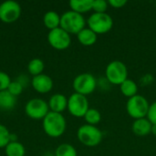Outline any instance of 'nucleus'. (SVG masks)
<instances>
[{"label": "nucleus", "instance_id": "393cba45", "mask_svg": "<svg viewBox=\"0 0 156 156\" xmlns=\"http://www.w3.org/2000/svg\"><path fill=\"white\" fill-rule=\"evenodd\" d=\"M108 5L109 4L105 0H93L92 10L94 13H106Z\"/></svg>", "mask_w": 156, "mask_h": 156}, {"label": "nucleus", "instance_id": "f03ea898", "mask_svg": "<svg viewBox=\"0 0 156 156\" xmlns=\"http://www.w3.org/2000/svg\"><path fill=\"white\" fill-rule=\"evenodd\" d=\"M87 20L83 15L69 10L60 16V27L70 34H79L86 27Z\"/></svg>", "mask_w": 156, "mask_h": 156}, {"label": "nucleus", "instance_id": "f257e3e1", "mask_svg": "<svg viewBox=\"0 0 156 156\" xmlns=\"http://www.w3.org/2000/svg\"><path fill=\"white\" fill-rule=\"evenodd\" d=\"M42 121L43 130L48 136L58 138L64 134L67 128V122L62 113L49 112Z\"/></svg>", "mask_w": 156, "mask_h": 156}, {"label": "nucleus", "instance_id": "c85d7f7f", "mask_svg": "<svg viewBox=\"0 0 156 156\" xmlns=\"http://www.w3.org/2000/svg\"><path fill=\"white\" fill-rule=\"evenodd\" d=\"M108 4L113 8H122L127 4V1L126 0H109Z\"/></svg>", "mask_w": 156, "mask_h": 156}, {"label": "nucleus", "instance_id": "9d476101", "mask_svg": "<svg viewBox=\"0 0 156 156\" xmlns=\"http://www.w3.org/2000/svg\"><path fill=\"white\" fill-rule=\"evenodd\" d=\"M21 5L13 0H6L0 4V20L5 24L16 22L21 16Z\"/></svg>", "mask_w": 156, "mask_h": 156}, {"label": "nucleus", "instance_id": "412c9836", "mask_svg": "<svg viewBox=\"0 0 156 156\" xmlns=\"http://www.w3.org/2000/svg\"><path fill=\"white\" fill-rule=\"evenodd\" d=\"M44 69H45V64L43 60L37 58L31 59L27 64V70L29 74H31L33 77L42 74Z\"/></svg>", "mask_w": 156, "mask_h": 156}, {"label": "nucleus", "instance_id": "dca6fc26", "mask_svg": "<svg viewBox=\"0 0 156 156\" xmlns=\"http://www.w3.org/2000/svg\"><path fill=\"white\" fill-rule=\"evenodd\" d=\"M16 104V97L13 96L7 90L0 91V110L11 111Z\"/></svg>", "mask_w": 156, "mask_h": 156}, {"label": "nucleus", "instance_id": "6e6552de", "mask_svg": "<svg viewBox=\"0 0 156 156\" xmlns=\"http://www.w3.org/2000/svg\"><path fill=\"white\" fill-rule=\"evenodd\" d=\"M49 112L48 102L40 98L31 99L25 105V113L32 120H43Z\"/></svg>", "mask_w": 156, "mask_h": 156}, {"label": "nucleus", "instance_id": "f8f14e48", "mask_svg": "<svg viewBox=\"0 0 156 156\" xmlns=\"http://www.w3.org/2000/svg\"><path fill=\"white\" fill-rule=\"evenodd\" d=\"M53 85L54 84L52 79L48 75L44 73L35 76L31 80L32 88L34 89V90H36L38 93H42V94L48 93L53 89Z\"/></svg>", "mask_w": 156, "mask_h": 156}, {"label": "nucleus", "instance_id": "aec40b11", "mask_svg": "<svg viewBox=\"0 0 156 156\" xmlns=\"http://www.w3.org/2000/svg\"><path fill=\"white\" fill-rule=\"evenodd\" d=\"M6 156H25L26 149L24 145L16 141H11L5 148Z\"/></svg>", "mask_w": 156, "mask_h": 156}, {"label": "nucleus", "instance_id": "a211bd4d", "mask_svg": "<svg viewBox=\"0 0 156 156\" xmlns=\"http://www.w3.org/2000/svg\"><path fill=\"white\" fill-rule=\"evenodd\" d=\"M44 26L49 29L53 30L60 27V16L56 11H48L43 16Z\"/></svg>", "mask_w": 156, "mask_h": 156}, {"label": "nucleus", "instance_id": "c756f323", "mask_svg": "<svg viewBox=\"0 0 156 156\" xmlns=\"http://www.w3.org/2000/svg\"><path fill=\"white\" fill-rule=\"evenodd\" d=\"M154 81V77L153 75L151 74H146V75H144L141 80H140V83L142 86H148L150 84H152Z\"/></svg>", "mask_w": 156, "mask_h": 156}, {"label": "nucleus", "instance_id": "4468645a", "mask_svg": "<svg viewBox=\"0 0 156 156\" xmlns=\"http://www.w3.org/2000/svg\"><path fill=\"white\" fill-rule=\"evenodd\" d=\"M153 124L147 118L134 120L132 124V132L137 136H146L151 133Z\"/></svg>", "mask_w": 156, "mask_h": 156}, {"label": "nucleus", "instance_id": "2eb2a0df", "mask_svg": "<svg viewBox=\"0 0 156 156\" xmlns=\"http://www.w3.org/2000/svg\"><path fill=\"white\" fill-rule=\"evenodd\" d=\"M77 38L82 46L90 47L97 42L98 35L89 27H85L79 34H77Z\"/></svg>", "mask_w": 156, "mask_h": 156}, {"label": "nucleus", "instance_id": "4be33fe9", "mask_svg": "<svg viewBox=\"0 0 156 156\" xmlns=\"http://www.w3.org/2000/svg\"><path fill=\"white\" fill-rule=\"evenodd\" d=\"M83 118L87 122V124L97 126V124H99L101 121V114L97 109L90 108Z\"/></svg>", "mask_w": 156, "mask_h": 156}, {"label": "nucleus", "instance_id": "7c9ffc66", "mask_svg": "<svg viewBox=\"0 0 156 156\" xmlns=\"http://www.w3.org/2000/svg\"><path fill=\"white\" fill-rule=\"evenodd\" d=\"M151 133H152V134H154V136H156V125H153V126H152Z\"/></svg>", "mask_w": 156, "mask_h": 156}, {"label": "nucleus", "instance_id": "6ab92c4d", "mask_svg": "<svg viewBox=\"0 0 156 156\" xmlns=\"http://www.w3.org/2000/svg\"><path fill=\"white\" fill-rule=\"evenodd\" d=\"M120 90L124 97L130 99L138 94V85L134 80L127 79L120 85Z\"/></svg>", "mask_w": 156, "mask_h": 156}, {"label": "nucleus", "instance_id": "ddd939ff", "mask_svg": "<svg viewBox=\"0 0 156 156\" xmlns=\"http://www.w3.org/2000/svg\"><path fill=\"white\" fill-rule=\"evenodd\" d=\"M48 104L50 112L62 113L68 108V98L64 94L56 93L49 98Z\"/></svg>", "mask_w": 156, "mask_h": 156}, {"label": "nucleus", "instance_id": "f3484780", "mask_svg": "<svg viewBox=\"0 0 156 156\" xmlns=\"http://www.w3.org/2000/svg\"><path fill=\"white\" fill-rule=\"evenodd\" d=\"M93 0H70L69 5L70 10L83 15L90 10H92Z\"/></svg>", "mask_w": 156, "mask_h": 156}, {"label": "nucleus", "instance_id": "a878e982", "mask_svg": "<svg viewBox=\"0 0 156 156\" xmlns=\"http://www.w3.org/2000/svg\"><path fill=\"white\" fill-rule=\"evenodd\" d=\"M23 90H24L23 85L20 82H18L17 80L11 81L7 88V90L15 97H17L18 95H20L22 93Z\"/></svg>", "mask_w": 156, "mask_h": 156}, {"label": "nucleus", "instance_id": "7ed1b4c3", "mask_svg": "<svg viewBox=\"0 0 156 156\" xmlns=\"http://www.w3.org/2000/svg\"><path fill=\"white\" fill-rule=\"evenodd\" d=\"M77 137L80 144L87 147H96L102 141V132L97 126L84 124L77 131Z\"/></svg>", "mask_w": 156, "mask_h": 156}, {"label": "nucleus", "instance_id": "20e7f679", "mask_svg": "<svg viewBox=\"0 0 156 156\" xmlns=\"http://www.w3.org/2000/svg\"><path fill=\"white\" fill-rule=\"evenodd\" d=\"M90 29L97 35L106 34L113 27V19L108 13H92L87 19Z\"/></svg>", "mask_w": 156, "mask_h": 156}, {"label": "nucleus", "instance_id": "39448f33", "mask_svg": "<svg viewBox=\"0 0 156 156\" xmlns=\"http://www.w3.org/2000/svg\"><path fill=\"white\" fill-rule=\"evenodd\" d=\"M149 108L150 103L147 99L139 94L128 99L126 103L127 113L133 120L146 118Z\"/></svg>", "mask_w": 156, "mask_h": 156}, {"label": "nucleus", "instance_id": "5701e85b", "mask_svg": "<svg viewBox=\"0 0 156 156\" xmlns=\"http://www.w3.org/2000/svg\"><path fill=\"white\" fill-rule=\"evenodd\" d=\"M77 150L69 144H61L55 151V156H77Z\"/></svg>", "mask_w": 156, "mask_h": 156}, {"label": "nucleus", "instance_id": "0eeeda50", "mask_svg": "<svg viewBox=\"0 0 156 156\" xmlns=\"http://www.w3.org/2000/svg\"><path fill=\"white\" fill-rule=\"evenodd\" d=\"M97 86V79L89 72L77 75L72 81L74 91L84 96L91 94L96 90Z\"/></svg>", "mask_w": 156, "mask_h": 156}, {"label": "nucleus", "instance_id": "bb28decb", "mask_svg": "<svg viewBox=\"0 0 156 156\" xmlns=\"http://www.w3.org/2000/svg\"><path fill=\"white\" fill-rule=\"evenodd\" d=\"M11 81L12 80L6 72L0 71V91L6 90Z\"/></svg>", "mask_w": 156, "mask_h": 156}, {"label": "nucleus", "instance_id": "b1692460", "mask_svg": "<svg viewBox=\"0 0 156 156\" xmlns=\"http://www.w3.org/2000/svg\"><path fill=\"white\" fill-rule=\"evenodd\" d=\"M11 136L8 129L0 123V148H5V146L11 142Z\"/></svg>", "mask_w": 156, "mask_h": 156}, {"label": "nucleus", "instance_id": "423d86ee", "mask_svg": "<svg viewBox=\"0 0 156 156\" xmlns=\"http://www.w3.org/2000/svg\"><path fill=\"white\" fill-rule=\"evenodd\" d=\"M105 78L112 85H121L128 79L127 66L120 60L111 61L105 69Z\"/></svg>", "mask_w": 156, "mask_h": 156}, {"label": "nucleus", "instance_id": "1a4fd4ad", "mask_svg": "<svg viewBox=\"0 0 156 156\" xmlns=\"http://www.w3.org/2000/svg\"><path fill=\"white\" fill-rule=\"evenodd\" d=\"M89 109L90 105L87 96L74 92L69 97L67 110L72 116L76 118H82Z\"/></svg>", "mask_w": 156, "mask_h": 156}, {"label": "nucleus", "instance_id": "cd10ccee", "mask_svg": "<svg viewBox=\"0 0 156 156\" xmlns=\"http://www.w3.org/2000/svg\"><path fill=\"white\" fill-rule=\"evenodd\" d=\"M153 125H156V101L150 104V108L146 117Z\"/></svg>", "mask_w": 156, "mask_h": 156}, {"label": "nucleus", "instance_id": "9b49d317", "mask_svg": "<svg viewBox=\"0 0 156 156\" xmlns=\"http://www.w3.org/2000/svg\"><path fill=\"white\" fill-rule=\"evenodd\" d=\"M48 42L53 48L64 50L70 46L71 37L68 32L59 27L53 30H49L48 34Z\"/></svg>", "mask_w": 156, "mask_h": 156}]
</instances>
